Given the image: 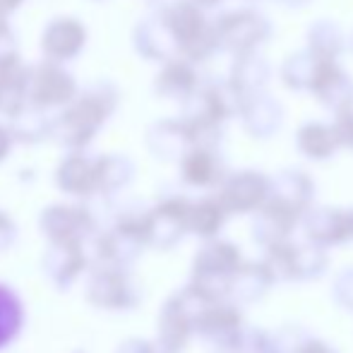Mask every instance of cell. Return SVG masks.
<instances>
[{"label":"cell","mask_w":353,"mask_h":353,"mask_svg":"<svg viewBox=\"0 0 353 353\" xmlns=\"http://www.w3.org/2000/svg\"><path fill=\"white\" fill-rule=\"evenodd\" d=\"M14 330H17V305H14L12 296H8V293L0 288V344H3Z\"/></svg>","instance_id":"cell-1"}]
</instances>
